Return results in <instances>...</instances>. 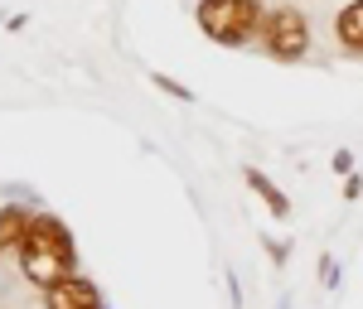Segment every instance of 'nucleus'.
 <instances>
[{"label":"nucleus","mask_w":363,"mask_h":309,"mask_svg":"<svg viewBox=\"0 0 363 309\" xmlns=\"http://www.w3.org/2000/svg\"><path fill=\"white\" fill-rule=\"evenodd\" d=\"M247 184H252V189H257L262 198H267V208H272L277 218H286V213H291V203H286V198L277 194V184H272V179H262L257 169H247Z\"/></svg>","instance_id":"nucleus-7"},{"label":"nucleus","mask_w":363,"mask_h":309,"mask_svg":"<svg viewBox=\"0 0 363 309\" xmlns=\"http://www.w3.org/2000/svg\"><path fill=\"white\" fill-rule=\"evenodd\" d=\"M262 44L272 49L277 58H306L310 49V20L301 15V10H291V5H281V10H272V15H262Z\"/></svg>","instance_id":"nucleus-3"},{"label":"nucleus","mask_w":363,"mask_h":309,"mask_svg":"<svg viewBox=\"0 0 363 309\" xmlns=\"http://www.w3.org/2000/svg\"><path fill=\"white\" fill-rule=\"evenodd\" d=\"M20 266H25V276L34 285H58L73 276V237H68V227L58 223V218H34L25 232V242H20Z\"/></svg>","instance_id":"nucleus-1"},{"label":"nucleus","mask_w":363,"mask_h":309,"mask_svg":"<svg viewBox=\"0 0 363 309\" xmlns=\"http://www.w3.org/2000/svg\"><path fill=\"white\" fill-rule=\"evenodd\" d=\"M29 232V213L25 208H0V252L5 247H20Z\"/></svg>","instance_id":"nucleus-6"},{"label":"nucleus","mask_w":363,"mask_h":309,"mask_svg":"<svg viewBox=\"0 0 363 309\" xmlns=\"http://www.w3.org/2000/svg\"><path fill=\"white\" fill-rule=\"evenodd\" d=\"M49 309H102V300H97V285H87L83 276H68V281L49 285Z\"/></svg>","instance_id":"nucleus-4"},{"label":"nucleus","mask_w":363,"mask_h":309,"mask_svg":"<svg viewBox=\"0 0 363 309\" xmlns=\"http://www.w3.org/2000/svg\"><path fill=\"white\" fill-rule=\"evenodd\" d=\"M199 29L218 44H247L262 29V5L257 0H199Z\"/></svg>","instance_id":"nucleus-2"},{"label":"nucleus","mask_w":363,"mask_h":309,"mask_svg":"<svg viewBox=\"0 0 363 309\" xmlns=\"http://www.w3.org/2000/svg\"><path fill=\"white\" fill-rule=\"evenodd\" d=\"M335 34H339V44H344L349 54H363V0H349V5L339 10Z\"/></svg>","instance_id":"nucleus-5"}]
</instances>
